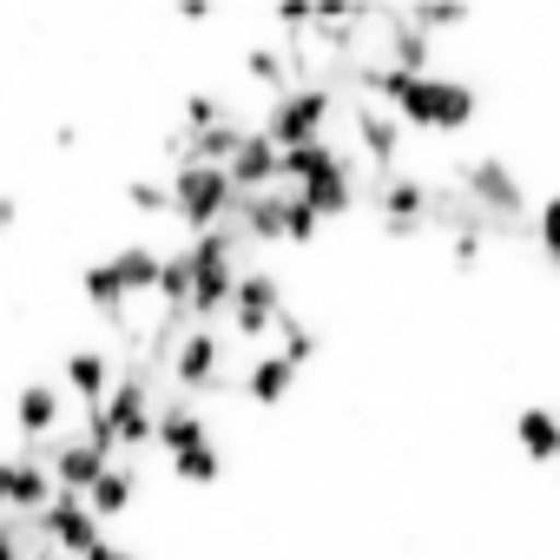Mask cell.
I'll list each match as a JSON object with an SVG mask.
<instances>
[{"instance_id": "3957f363", "label": "cell", "mask_w": 560, "mask_h": 560, "mask_svg": "<svg viewBox=\"0 0 560 560\" xmlns=\"http://www.w3.org/2000/svg\"><path fill=\"white\" fill-rule=\"evenodd\" d=\"M132 494H139V468L113 455V462L100 468V481H93V488H86L80 501H86V508H93L100 521H113V514H126V508H132Z\"/></svg>"}, {"instance_id": "8992f818", "label": "cell", "mask_w": 560, "mask_h": 560, "mask_svg": "<svg viewBox=\"0 0 560 560\" xmlns=\"http://www.w3.org/2000/svg\"><path fill=\"white\" fill-rule=\"evenodd\" d=\"M80 560H139V547H132V540H119V534L106 527V540H93Z\"/></svg>"}, {"instance_id": "7a4b0ae2", "label": "cell", "mask_w": 560, "mask_h": 560, "mask_svg": "<svg viewBox=\"0 0 560 560\" xmlns=\"http://www.w3.org/2000/svg\"><path fill=\"white\" fill-rule=\"evenodd\" d=\"M291 383H298V363H291V357H277L270 343H250V357L237 363V389H244L250 402H277V396H291Z\"/></svg>"}, {"instance_id": "6da1fadb", "label": "cell", "mask_w": 560, "mask_h": 560, "mask_svg": "<svg viewBox=\"0 0 560 560\" xmlns=\"http://www.w3.org/2000/svg\"><path fill=\"white\" fill-rule=\"evenodd\" d=\"M27 527H34V540H40V547H54V553H67V560H80L93 540H106V521H100L80 494H54Z\"/></svg>"}, {"instance_id": "5b68a950", "label": "cell", "mask_w": 560, "mask_h": 560, "mask_svg": "<svg viewBox=\"0 0 560 560\" xmlns=\"http://www.w3.org/2000/svg\"><path fill=\"white\" fill-rule=\"evenodd\" d=\"M527 237H534V250H540L547 264H560V191L534 205V218H527Z\"/></svg>"}, {"instance_id": "277c9868", "label": "cell", "mask_w": 560, "mask_h": 560, "mask_svg": "<svg viewBox=\"0 0 560 560\" xmlns=\"http://www.w3.org/2000/svg\"><path fill=\"white\" fill-rule=\"evenodd\" d=\"M514 442H521L534 462H560V416H553L547 402L521 409V416H514Z\"/></svg>"}]
</instances>
